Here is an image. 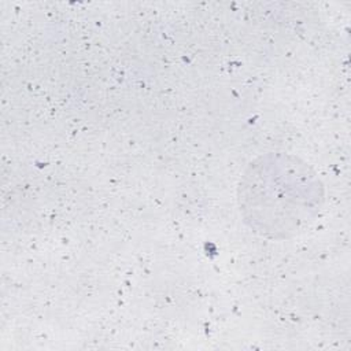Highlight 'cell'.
<instances>
[{
    "label": "cell",
    "instance_id": "1",
    "mask_svg": "<svg viewBox=\"0 0 351 351\" xmlns=\"http://www.w3.org/2000/svg\"><path fill=\"white\" fill-rule=\"evenodd\" d=\"M321 184L313 170L288 155H269L250 166L240 184V206L256 232L296 233L319 210Z\"/></svg>",
    "mask_w": 351,
    "mask_h": 351
}]
</instances>
